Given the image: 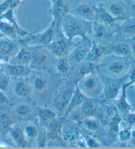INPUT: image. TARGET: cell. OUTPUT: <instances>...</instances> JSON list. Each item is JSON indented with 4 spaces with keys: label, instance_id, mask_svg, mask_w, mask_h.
<instances>
[{
    "label": "cell",
    "instance_id": "cell-1",
    "mask_svg": "<svg viewBox=\"0 0 135 149\" xmlns=\"http://www.w3.org/2000/svg\"><path fill=\"white\" fill-rule=\"evenodd\" d=\"M84 19L80 20L75 17L69 15V14L61 21L63 32L65 38L70 42L75 37H81L83 41L89 42L87 37V27Z\"/></svg>",
    "mask_w": 135,
    "mask_h": 149
},
{
    "label": "cell",
    "instance_id": "cell-2",
    "mask_svg": "<svg viewBox=\"0 0 135 149\" xmlns=\"http://www.w3.org/2000/svg\"><path fill=\"white\" fill-rule=\"evenodd\" d=\"M77 86L86 97L90 99L98 97L105 88L102 80L94 73L83 77Z\"/></svg>",
    "mask_w": 135,
    "mask_h": 149
},
{
    "label": "cell",
    "instance_id": "cell-3",
    "mask_svg": "<svg viewBox=\"0 0 135 149\" xmlns=\"http://www.w3.org/2000/svg\"><path fill=\"white\" fill-rule=\"evenodd\" d=\"M74 88L68 87L64 88L55 95L54 103L55 107L59 111H65L67 107L73 94Z\"/></svg>",
    "mask_w": 135,
    "mask_h": 149
},
{
    "label": "cell",
    "instance_id": "cell-4",
    "mask_svg": "<svg viewBox=\"0 0 135 149\" xmlns=\"http://www.w3.org/2000/svg\"><path fill=\"white\" fill-rule=\"evenodd\" d=\"M69 6L65 0H56L50 10L57 25L61 24L63 19L69 14Z\"/></svg>",
    "mask_w": 135,
    "mask_h": 149
},
{
    "label": "cell",
    "instance_id": "cell-5",
    "mask_svg": "<svg viewBox=\"0 0 135 149\" xmlns=\"http://www.w3.org/2000/svg\"><path fill=\"white\" fill-rule=\"evenodd\" d=\"M56 23H55V21L53 19V21L51 23V25L49 26V27H48L46 30L44 31V32L35 35H30V39L34 41L37 42H38L40 45L48 46V45L53 41V39H54L55 34V27H56Z\"/></svg>",
    "mask_w": 135,
    "mask_h": 149
},
{
    "label": "cell",
    "instance_id": "cell-6",
    "mask_svg": "<svg viewBox=\"0 0 135 149\" xmlns=\"http://www.w3.org/2000/svg\"><path fill=\"white\" fill-rule=\"evenodd\" d=\"M28 66L31 70H45L48 67V56L44 53L39 51L32 52L30 61Z\"/></svg>",
    "mask_w": 135,
    "mask_h": 149
},
{
    "label": "cell",
    "instance_id": "cell-7",
    "mask_svg": "<svg viewBox=\"0 0 135 149\" xmlns=\"http://www.w3.org/2000/svg\"><path fill=\"white\" fill-rule=\"evenodd\" d=\"M71 42L67 38L59 39L53 41L48 45L52 52L55 56L62 58L67 54L70 49Z\"/></svg>",
    "mask_w": 135,
    "mask_h": 149
},
{
    "label": "cell",
    "instance_id": "cell-8",
    "mask_svg": "<svg viewBox=\"0 0 135 149\" xmlns=\"http://www.w3.org/2000/svg\"><path fill=\"white\" fill-rule=\"evenodd\" d=\"M17 45L11 40L0 39V60L7 62L14 52L17 51Z\"/></svg>",
    "mask_w": 135,
    "mask_h": 149
},
{
    "label": "cell",
    "instance_id": "cell-9",
    "mask_svg": "<svg viewBox=\"0 0 135 149\" xmlns=\"http://www.w3.org/2000/svg\"><path fill=\"white\" fill-rule=\"evenodd\" d=\"M132 82L129 81L128 83L123 84L121 87V94L118 101L117 107L119 111L122 114H123L125 116H127V114L130 112V110L131 109V105L129 104L127 101V88L131 85Z\"/></svg>",
    "mask_w": 135,
    "mask_h": 149
},
{
    "label": "cell",
    "instance_id": "cell-10",
    "mask_svg": "<svg viewBox=\"0 0 135 149\" xmlns=\"http://www.w3.org/2000/svg\"><path fill=\"white\" fill-rule=\"evenodd\" d=\"M86 98L87 97L81 92L78 86H76L75 88H74L73 94L72 95L71 99L70 100V102L68 105V107H67L65 110V115L69 114L75 108L81 106L82 103H83Z\"/></svg>",
    "mask_w": 135,
    "mask_h": 149
},
{
    "label": "cell",
    "instance_id": "cell-11",
    "mask_svg": "<svg viewBox=\"0 0 135 149\" xmlns=\"http://www.w3.org/2000/svg\"><path fill=\"white\" fill-rule=\"evenodd\" d=\"M77 15L85 21H91L96 15V9L88 3H82L75 9Z\"/></svg>",
    "mask_w": 135,
    "mask_h": 149
},
{
    "label": "cell",
    "instance_id": "cell-12",
    "mask_svg": "<svg viewBox=\"0 0 135 149\" xmlns=\"http://www.w3.org/2000/svg\"><path fill=\"white\" fill-rule=\"evenodd\" d=\"M123 81V80L113 81L105 86L103 93H104L105 99L106 100H112L117 97L119 93Z\"/></svg>",
    "mask_w": 135,
    "mask_h": 149
},
{
    "label": "cell",
    "instance_id": "cell-13",
    "mask_svg": "<svg viewBox=\"0 0 135 149\" xmlns=\"http://www.w3.org/2000/svg\"><path fill=\"white\" fill-rule=\"evenodd\" d=\"M8 70L11 76L14 77H26L31 73V70L28 65L11 64L8 66Z\"/></svg>",
    "mask_w": 135,
    "mask_h": 149
},
{
    "label": "cell",
    "instance_id": "cell-14",
    "mask_svg": "<svg viewBox=\"0 0 135 149\" xmlns=\"http://www.w3.org/2000/svg\"><path fill=\"white\" fill-rule=\"evenodd\" d=\"M0 31L5 37L10 39H16L19 36L16 28L12 24L3 19L0 20Z\"/></svg>",
    "mask_w": 135,
    "mask_h": 149
},
{
    "label": "cell",
    "instance_id": "cell-15",
    "mask_svg": "<svg viewBox=\"0 0 135 149\" xmlns=\"http://www.w3.org/2000/svg\"><path fill=\"white\" fill-rule=\"evenodd\" d=\"M106 50V48L101 45H93L90 48L86 59L89 61L95 62L101 58L104 54Z\"/></svg>",
    "mask_w": 135,
    "mask_h": 149
},
{
    "label": "cell",
    "instance_id": "cell-16",
    "mask_svg": "<svg viewBox=\"0 0 135 149\" xmlns=\"http://www.w3.org/2000/svg\"><path fill=\"white\" fill-rule=\"evenodd\" d=\"M38 117L43 124L48 125L56 118V114L48 108H40L38 109Z\"/></svg>",
    "mask_w": 135,
    "mask_h": 149
},
{
    "label": "cell",
    "instance_id": "cell-17",
    "mask_svg": "<svg viewBox=\"0 0 135 149\" xmlns=\"http://www.w3.org/2000/svg\"><path fill=\"white\" fill-rule=\"evenodd\" d=\"M32 52L29 50L22 48L19 50L16 56L14 57V59L17 62L14 64H23V65H28L30 61Z\"/></svg>",
    "mask_w": 135,
    "mask_h": 149
},
{
    "label": "cell",
    "instance_id": "cell-18",
    "mask_svg": "<svg viewBox=\"0 0 135 149\" xmlns=\"http://www.w3.org/2000/svg\"><path fill=\"white\" fill-rule=\"evenodd\" d=\"M81 109L82 112L84 115L88 116H92L97 113V106L96 103L93 102L92 99L86 98L81 105Z\"/></svg>",
    "mask_w": 135,
    "mask_h": 149
},
{
    "label": "cell",
    "instance_id": "cell-19",
    "mask_svg": "<svg viewBox=\"0 0 135 149\" xmlns=\"http://www.w3.org/2000/svg\"><path fill=\"white\" fill-rule=\"evenodd\" d=\"M11 137L19 146L25 147L26 145L25 133L19 128H11L9 131Z\"/></svg>",
    "mask_w": 135,
    "mask_h": 149
},
{
    "label": "cell",
    "instance_id": "cell-20",
    "mask_svg": "<svg viewBox=\"0 0 135 149\" xmlns=\"http://www.w3.org/2000/svg\"><path fill=\"white\" fill-rule=\"evenodd\" d=\"M99 68V66L95 62L91 61H86L83 62L79 70V74L82 78L88 74L95 73Z\"/></svg>",
    "mask_w": 135,
    "mask_h": 149
},
{
    "label": "cell",
    "instance_id": "cell-21",
    "mask_svg": "<svg viewBox=\"0 0 135 149\" xmlns=\"http://www.w3.org/2000/svg\"><path fill=\"white\" fill-rule=\"evenodd\" d=\"M96 13H98L100 20L106 25H112L116 21L119 20V19L115 17L112 14L108 13L102 7H100L98 9H96Z\"/></svg>",
    "mask_w": 135,
    "mask_h": 149
},
{
    "label": "cell",
    "instance_id": "cell-22",
    "mask_svg": "<svg viewBox=\"0 0 135 149\" xmlns=\"http://www.w3.org/2000/svg\"><path fill=\"white\" fill-rule=\"evenodd\" d=\"M13 121L8 114L2 113L0 115V134H6L11 129Z\"/></svg>",
    "mask_w": 135,
    "mask_h": 149
},
{
    "label": "cell",
    "instance_id": "cell-23",
    "mask_svg": "<svg viewBox=\"0 0 135 149\" xmlns=\"http://www.w3.org/2000/svg\"><path fill=\"white\" fill-rule=\"evenodd\" d=\"M121 117L116 112L110 123V133L112 137L117 136L119 131V125L121 122Z\"/></svg>",
    "mask_w": 135,
    "mask_h": 149
},
{
    "label": "cell",
    "instance_id": "cell-24",
    "mask_svg": "<svg viewBox=\"0 0 135 149\" xmlns=\"http://www.w3.org/2000/svg\"><path fill=\"white\" fill-rule=\"evenodd\" d=\"M14 92L21 97H27L30 94V90L27 84L23 81H19L14 88Z\"/></svg>",
    "mask_w": 135,
    "mask_h": 149
},
{
    "label": "cell",
    "instance_id": "cell-25",
    "mask_svg": "<svg viewBox=\"0 0 135 149\" xmlns=\"http://www.w3.org/2000/svg\"><path fill=\"white\" fill-rule=\"evenodd\" d=\"M89 50H90V49H88L85 45H82V46L78 47L74 51V59L77 62H79V63L83 62L84 60L86 59Z\"/></svg>",
    "mask_w": 135,
    "mask_h": 149
},
{
    "label": "cell",
    "instance_id": "cell-26",
    "mask_svg": "<svg viewBox=\"0 0 135 149\" xmlns=\"http://www.w3.org/2000/svg\"><path fill=\"white\" fill-rule=\"evenodd\" d=\"M112 51L118 56H127L131 54V50L129 45L126 44H119L113 46L112 48Z\"/></svg>",
    "mask_w": 135,
    "mask_h": 149
},
{
    "label": "cell",
    "instance_id": "cell-27",
    "mask_svg": "<svg viewBox=\"0 0 135 149\" xmlns=\"http://www.w3.org/2000/svg\"><path fill=\"white\" fill-rule=\"evenodd\" d=\"M16 113L21 118H28L32 113V109L29 105L26 104H21L17 107Z\"/></svg>",
    "mask_w": 135,
    "mask_h": 149
},
{
    "label": "cell",
    "instance_id": "cell-28",
    "mask_svg": "<svg viewBox=\"0 0 135 149\" xmlns=\"http://www.w3.org/2000/svg\"><path fill=\"white\" fill-rule=\"evenodd\" d=\"M57 71L62 75H67L69 72L70 64L68 61L64 58H59L56 64Z\"/></svg>",
    "mask_w": 135,
    "mask_h": 149
},
{
    "label": "cell",
    "instance_id": "cell-29",
    "mask_svg": "<svg viewBox=\"0 0 135 149\" xmlns=\"http://www.w3.org/2000/svg\"><path fill=\"white\" fill-rule=\"evenodd\" d=\"M110 11L111 14L115 17L118 18L119 19H122L123 17L125 14V10L123 7L121 5L118 3H112L110 6Z\"/></svg>",
    "mask_w": 135,
    "mask_h": 149
},
{
    "label": "cell",
    "instance_id": "cell-30",
    "mask_svg": "<svg viewBox=\"0 0 135 149\" xmlns=\"http://www.w3.org/2000/svg\"><path fill=\"white\" fill-rule=\"evenodd\" d=\"M48 80L44 77H37L34 81V87L38 92H42L48 86Z\"/></svg>",
    "mask_w": 135,
    "mask_h": 149
},
{
    "label": "cell",
    "instance_id": "cell-31",
    "mask_svg": "<svg viewBox=\"0 0 135 149\" xmlns=\"http://www.w3.org/2000/svg\"><path fill=\"white\" fill-rule=\"evenodd\" d=\"M125 65L123 62L121 61L113 62L108 67V70L111 73L114 74H119L124 70Z\"/></svg>",
    "mask_w": 135,
    "mask_h": 149
},
{
    "label": "cell",
    "instance_id": "cell-32",
    "mask_svg": "<svg viewBox=\"0 0 135 149\" xmlns=\"http://www.w3.org/2000/svg\"><path fill=\"white\" fill-rule=\"evenodd\" d=\"M94 31L96 38L102 39L106 35V29L102 24L99 23H95L94 25Z\"/></svg>",
    "mask_w": 135,
    "mask_h": 149
},
{
    "label": "cell",
    "instance_id": "cell-33",
    "mask_svg": "<svg viewBox=\"0 0 135 149\" xmlns=\"http://www.w3.org/2000/svg\"><path fill=\"white\" fill-rule=\"evenodd\" d=\"M131 129V127L129 126V127H128V128L124 129L123 130L119 131L117 136L120 141L124 143V142H127L131 139V138L132 137V131Z\"/></svg>",
    "mask_w": 135,
    "mask_h": 149
},
{
    "label": "cell",
    "instance_id": "cell-34",
    "mask_svg": "<svg viewBox=\"0 0 135 149\" xmlns=\"http://www.w3.org/2000/svg\"><path fill=\"white\" fill-rule=\"evenodd\" d=\"M10 84V77L8 74L0 73V91L5 92Z\"/></svg>",
    "mask_w": 135,
    "mask_h": 149
},
{
    "label": "cell",
    "instance_id": "cell-35",
    "mask_svg": "<svg viewBox=\"0 0 135 149\" xmlns=\"http://www.w3.org/2000/svg\"><path fill=\"white\" fill-rule=\"evenodd\" d=\"M25 136L26 137L29 138L30 139H34L38 135V129L34 125H28L25 129Z\"/></svg>",
    "mask_w": 135,
    "mask_h": 149
},
{
    "label": "cell",
    "instance_id": "cell-36",
    "mask_svg": "<svg viewBox=\"0 0 135 149\" xmlns=\"http://www.w3.org/2000/svg\"><path fill=\"white\" fill-rule=\"evenodd\" d=\"M84 125L86 128L90 131H96L99 128V124L98 121L92 118H88L84 120Z\"/></svg>",
    "mask_w": 135,
    "mask_h": 149
},
{
    "label": "cell",
    "instance_id": "cell-37",
    "mask_svg": "<svg viewBox=\"0 0 135 149\" xmlns=\"http://www.w3.org/2000/svg\"><path fill=\"white\" fill-rule=\"evenodd\" d=\"M16 0H3L0 4V15L6 12L9 8H10Z\"/></svg>",
    "mask_w": 135,
    "mask_h": 149
},
{
    "label": "cell",
    "instance_id": "cell-38",
    "mask_svg": "<svg viewBox=\"0 0 135 149\" xmlns=\"http://www.w3.org/2000/svg\"><path fill=\"white\" fill-rule=\"evenodd\" d=\"M124 32L127 35H135V21L127 23L124 27Z\"/></svg>",
    "mask_w": 135,
    "mask_h": 149
},
{
    "label": "cell",
    "instance_id": "cell-39",
    "mask_svg": "<svg viewBox=\"0 0 135 149\" xmlns=\"http://www.w3.org/2000/svg\"><path fill=\"white\" fill-rule=\"evenodd\" d=\"M127 122L130 127H132L135 124V113H129L127 115Z\"/></svg>",
    "mask_w": 135,
    "mask_h": 149
},
{
    "label": "cell",
    "instance_id": "cell-40",
    "mask_svg": "<svg viewBox=\"0 0 135 149\" xmlns=\"http://www.w3.org/2000/svg\"><path fill=\"white\" fill-rule=\"evenodd\" d=\"M86 145H87L90 148H98L100 146L99 144L98 143V142L96 141L95 139H88L87 143H86Z\"/></svg>",
    "mask_w": 135,
    "mask_h": 149
},
{
    "label": "cell",
    "instance_id": "cell-41",
    "mask_svg": "<svg viewBox=\"0 0 135 149\" xmlns=\"http://www.w3.org/2000/svg\"><path fill=\"white\" fill-rule=\"evenodd\" d=\"M8 103V99L3 92L0 91V104L4 105Z\"/></svg>",
    "mask_w": 135,
    "mask_h": 149
},
{
    "label": "cell",
    "instance_id": "cell-42",
    "mask_svg": "<svg viewBox=\"0 0 135 149\" xmlns=\"http://www.w3.org/2000/svg\"><path fill=\"white\" fill-rule=\"evenodd\" d=\"M130 81L132 82V84L135 82V67L132 68L131 72V75H130Z\"/></svg>",
    "mask_w": 135,
    "mask_h": 149
},
{
    "label": "cell",
    "instance_id": "cell-43",
    "mask_svg": "<svg viewBox=\"0 0 135 149\" xmlns=\"http://www.w3.org/2000/svg\"><path fill=\"white\" fill-rule=\"evenodd\" d=\"M6 62L0 60V73L3 72L5 70V69H6Z\"/></svg>",
    "mask_w": 135,
    "mask_h": 149
},
{
    "label": "cell",
    "instance_id": "cell-44",
    "mask_svg": "<svg viewBox=\"0 0 135 149\" xmlns=\"http://www.w3.org/2000/svg\"><path fill=\"white\" fill-rule=\"evenodd\" d=\"M132 51L135 54V43L132 45Z\"/></svg>",
    "mask_w": 135,
    "mask_h": 149
},
{
    "label": "cell",
    "instance_id": "cell-45",
    "mask_svg": "<svg viewBox=\"0 0 135 149\" xmlns=\"http://www.w3.org/2000/svg\"><path fill=\"white\" fill-rule=\"evenodd\" d=\"M5 37H5L3 33H2L1 32V31H0V39H1V38H4Z\"/></svg>",
    "mask_w": 135,
    "mask_h": 149
},
{
    "label": "cell",
    "instance_id": "cell-46",
    "mask_svg": "<svg viewBox=\"0 0 135 149\" xmlns=\"http://www.w3.org/2000/svg\"><path fill=\"white\" fill-rule=\"evenodd\" d=\"M132 137L135 139V129L132 131Z\"/></svg>",
    "mask_w": 135,
    "mask_h": 149
},
{
    "label": "cell",
    "instance_id": "cell-47",
    "mask_svg": "<svg viewBox=\"0 0 135 149\" xmlns=\"http://www.w3.org/2000/svg\"><path fill=\"white\" fill-rule=\"evenodd\" d=\"M131 8H132V10H133V11L135 12V3H134V4H132V5Z\"/></svg>",
    "mask_w": 135,
    "mask_h": 149
},
{
    "label": "cell",
    "instance_id": "cell-48",
    "mask_svg": "<svg viewBox=\"0 0 135 149\" xmlns=\"http://www.w3.org/2000/svg\"><path fill=\"white\" fill-rule=\"evenodd\" d=\"M3 0H0V4H1L2 2H3Z\"/></svg>",
    "mask_w": 135,
    "mask_h": 149
},
{
    "label": "cell",
    "instance_id": "cell-49",
    "mask_svg": "<svg viewBox=\"0 0 135 149\" xmlns=\"http://www.w3.org/2000/svg\"><path fill=\"white\" fill-rule=\"evenodd\" d=\"M134 1H135V0H134Z\"/></svg>",
    "mask_w": 135,
    "mask_h": 149
}]
</instances>
